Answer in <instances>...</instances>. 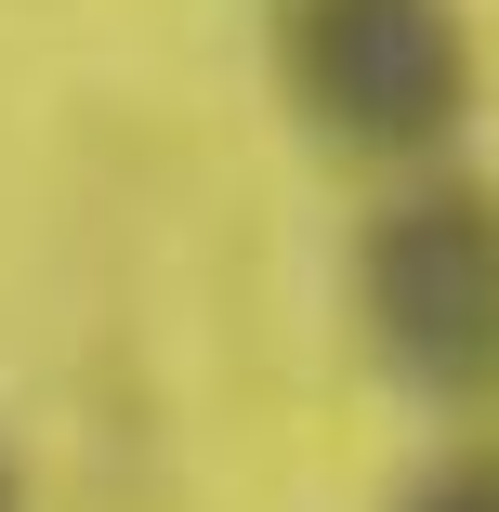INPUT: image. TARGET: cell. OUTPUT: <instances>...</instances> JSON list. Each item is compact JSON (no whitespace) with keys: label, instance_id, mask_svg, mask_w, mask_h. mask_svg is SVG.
I'll return each instance as SVG.
<instances>
[{"label":"cell","instance_id":"obj_1","mask_svg":"<svg viewBox=\"0 0 499 512\" xmlns=\"http://www.w3.org/2000/svg\"><path fill=\"white\" fill-rule=\"evenodd\" d=\"M355 302L381 368L421 407H499V184L434 171L355 250Z\"/></svg>","mask_w":499,"mask_h":512},{"label":"cell","instance_id":"obj_2","mask_svg":"<svg viewBox=\"0 0 499 512\" xmlns=\"http://www.w3.org/2000/svg\"><path fill=\"white\" fill-rule=\"evenodd\" d=\"M276 79L355 158H434L473 119L460 0H276Z\"/></svg>","mask_w":499,"mask_h":512},{"label":"cell","instance_id":"obj_3","mask_svg":"<svg viewBox=\"0 0 499 512\" xmlns=\"http://www.w3.org/2000/svg\"><path fill=\"white\" fill-rule=\"evenodd\" d=\"M394 512H499V447H460V460H434Z\"/></svg>","mask_w":499,"mask_h":512},{"label":"cell","instance_id":"obj_4","mask_svg":"<svg viewBox=\"0 0 499 512\" xmlns=\"http://www.w3.org/2000/svg\"><path fill=\"white\" fill-rule=\"evenodd\" d=\"M0 512H14V460H0Z\"/></svg>","mask_w":499,"mask_h":512}]
</instances>
